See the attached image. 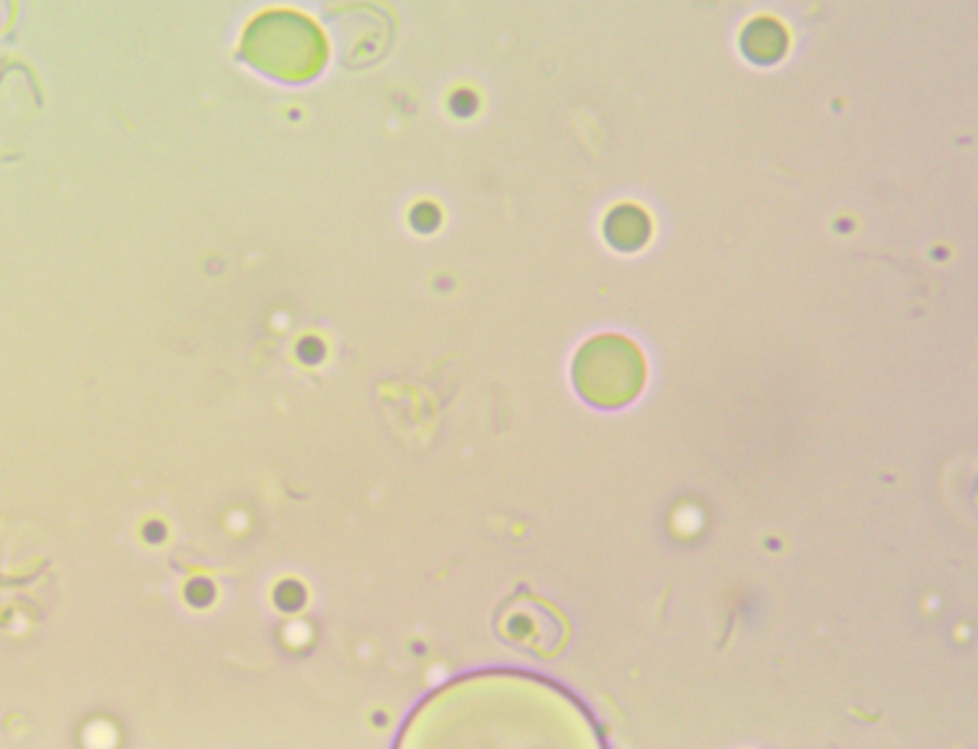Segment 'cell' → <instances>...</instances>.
<instances>
[{
	"label": "cell",
	"instance_id": "1",
	"mask_svg": "<svg viewBox=\"0 0 978 749\" xmlns=\"http://www.w3.org/2000/svg\"><path fill=\"white\" fill-rule=\"evenodd\" d=\"M646 379V364L637 344L621 335H602L585 344L574 364L577 392L596 407L631 404Z\"/></svg>",
	"mask_w": 978,
	"mask_h": 749
},
{
	"label": "cell",
	"instance_id": "2",
	"mask_svg": "<svg viewBox=\"0 0 978 749\" xmlns=\"http://www.w3.org/2000/svg\"><path fill=\"white\" fill-rule=\"evenodd\" d=\"M650 236V222L637 207H619L608 218V237L621 251H635Z\"/></svg>",
	"mask_w": 978,
	"mask_h": 749
},
{
	"label": "cell",
	"instance_id": "3",
	"mask_svg": "<svg viewBox=\"0 0 978 749\" xmlns=\"http://www.w3.org/2000/svg\"><path fill=\"white\" fill-rule=\"evenodd\" d=\"M745 41L747 54L757 62H772L784 54V35L778 29L770 33L765 25V29L747 33Z\"/></svg>",
	"mask_w": 978,
	"mask_h": 749
}]
</instances>
